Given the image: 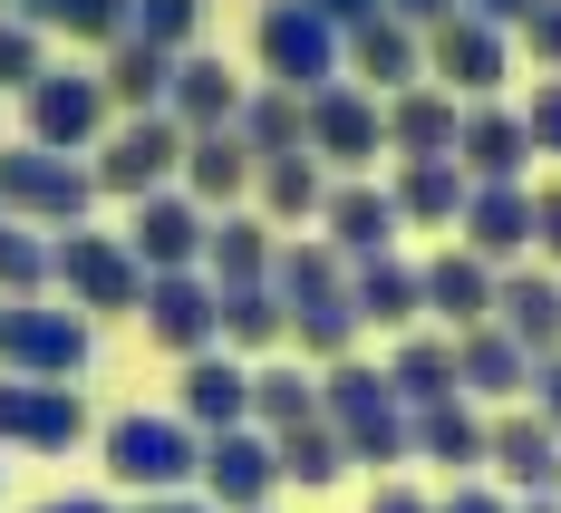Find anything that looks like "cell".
<instances>
[{
	"mask_svg": "<svg viewBox=\"0 0 561 513\" xmlns=\"http://www.w3.org/2000/svg\"><path fill=\"white\" fill-rule=\"evenodd\" d=\"M272 290H280V310H290V340L310 349V358H348V340L368 330L358 300H348V262H339L330 242H280Z\"/></svg>",
	"mask_w": 561,
	"mask_h": 513,
	"instance_id": "6da1fadb",
	"label": "cell"
},
{
	"mask_svg": "<svg viewBox=\"0 0 561 513\" xmlns=\"http://www.w3.org/2000/svg\"><path fill=\"white\" fill-rule=\"evenodd\" d=\"M320 417L339 426L348 465H407L416 456V417L388 388V368H358V358H330L320 368Z\"/></svg>",
	"mask_w": 561,
	"mask_h": 513,
	"instance_id": "7a4b0ae2",
	"label": "cell"
},
{
	"mask_svg": "<svg viewBox=\"0 0 561 513\" xmlns=\"http://www.w3.org/2000/svg\"><path fill=\"white\" fill-rule=\"evenodd\" d=\"M88 204H98V166H78V156H49V146H0V214L10 224H88Z\"/></svg>",
	"mask_w": 561,
	"mask_h": 513,
	"instance_id": "3957f363",
	"label": "cell"
},
{
	"mask_svg": "<svg viewBox=\"0 0 561 513\" xmlns=\"http://www.w3.org/2000/svg\"><path fill=\"white\" fill-rule=\"evenodd\" d=\"M107 465L126 494H194L204 485V436L184 417H116L107 426Z\"/></svg>",
	"mask_w": 561,
	"mask_h": 513,
	"instance_id": "277c9868",
	"label": "cell"
},
{
	"mask_svg": "<svg viewBox=\"0 0 561 513\" xmlns=\"http://www.w3.org/2000/svg\"><path fill=\"white\" fill-rule=\"evenodd\" d=\"M252 49L272 68V88H290V98H320L339 68H348V39H339L310 0H272V10L252 20Z\"/></svg>",
	"mask_w": 561,
	"mask_h": 513,
	"instance_id": "5b68a950",
	"label": "cell"
},
{
	"mask_svg": "<svg viewBox=\"0 0 561 513\" xmlns=\"http://www.w3.org/2000/svg\"><path fill=\"white\" fill-rule=\"evenodd\" d=\"M426 78H436V88H455L465 107H484V98L513 78V39L494 30V20L455 10V20H436V30H426Z\"/></svg>",
	"mask_w": 561,
	"mask_h": 513,
	"instance_id": "8992f818",
	"label": "cell"
},
{
	"mask_svg": "<svg viewBox=\"0 0 561 513\" xmlns=\"http://www.w3.org/2000/svg\"><path fill=\"white\" fill-rule=\"evenodd\" d=\"M20 98H30V146H49V156H88L107 136V78H88V68H39V88H20Z\"/></svg>",
	"mask_w": 561,
	"mask_h": 513,
	"instance_id": "52a82bcc",
	"label": "cell"
},
{
	"mask_svg": "<svg viewBox=\"0 0 561 513\" xmlns=\"http://www.w3.org/2000/svg\"><path fill=\"white\" fill-rule=\"evenodd\" d=\"M58 282L78 310H146V262L126 252V232H58Z\"/></svg>",
	"mask_w": 561,
	"mask_h": 513,
	"instance_id": "ba28073f",
	"label": "cell"
},
{
	"mask_svg": "<svg viewBox=\"0 0 561 513\" xmlns=\"http://www.w3.org/2000/svg\"><path fill=\"white\" fill-rule=\"evenodd\" d=\"M184 126L174 116H126L107 136V156H98V194H126V204H146V194H165L174 174H184Z\"/></svg>",
	"mask_w": 561,
	"mask_h": 513,
	"instance_id": "9c48e42d",
	"label": "cell"
},
{
	"mask_svg": "<svg viewBox=\"0 0 561 513\" xmlns=\"http://www.w3.org/2000/svg\"><path fill=\"white\" fill-rule=\"evenodd\" d=\"M88 349H98V340H88L78 310H39V300L0 310V368H10V378H78Z\"/></svg>",
	"mask_w": 561,
	"mask_h": 513,
	"instance_id": "30bf717a",
	"label": "cell"
},
{
	"mask_svg": "<svg viewBox=\"0 0 561 513\" xmlns=\"http://www.w3.org/2000/svg\"><path fill=\"white\" fill-rule=\"evenodd\" d=\"M310 156H320V166L368 174L378 156H388V98H368V88L330 78V88L310 98Z\"/></svg>",
	"mask_w": 561,
	"mask_h": 513,
	"instance_id": "8fae6325",
	"label": "cell"
},
{
	"mask_svg": "<svg viewBox=\"0 0 561 513\" xmlns=\"http://www.w3.org/2000/svg\"><path fill=\"white\" fill-rule=\"evenodd\" d=\"M272 494H280V446L262 426L204 436V504L214 513H272Z\"/></svg>",
	"mask_w": 561,
	"mask_h": 513,
	"instance_id": "7c38bea8",
	"label": "cell"
},
{
	"mask_svg": "<svg viewBox=\"0 0 561 513\" xmlns=\"http://www.w3.org/2000/svg\"><path fill=\"white\" fill-rule=\"evenodd\" d=\"M88 436V407L68 378H0V446H39V456H68Z\"/></svg>",
	"mask_w": 561,
	"mask_h": 513,
	"instance_id": "4fadbf2b",
	"label": "cell"
},
{
	"mask_svg": "<svg viewBox=\"0 0 561 513\" xmlns=\"http://www.w3.org/2000/svg\"><path fill=\"white\" fill-rule=\"evenodd\" d=\"M484 465H494V485H504L513 504H533V494H552V485H561V436L533 417V407H494Z\"/></svg>",
	"mask_w": 561,
	"mask_h": 513,
	"instance_id": "5bb4252c",
	"label": "cell"
},
{
	"mask_svg": "<svg viewBox=\"0 0 561 513\" xmlns=\"http://www.w3.org/2000/svg\"><path fill=\"white\" fill-rule=\"evenodd\" d=\"M204 232H214V214H204L184 184H165V194H146V204H136L126 252L146 262V282H156V272H204Z\"/></svg>",
	"mask_w": 561,
	"mask_h": 513,
	"instance_id": "9a60e30c",
	"label": "cell"
},
{
	"mask_svg": "<svg viewBox=\"0 0 561 513\" xmlns=\"http://www.w3.org/2000/svg\"><path fill=\"white\" fill-rule=\"evenodd\" d=\"M146 330H156L174 358L224 349V290L204 282V272H156V282H146Z\"/></svg>",
	"mask_w": 561,
	"mask_h": 513,
	"instance_id": "2e32d148",
	"label": "cell"
},
{
	"mask_svg": "<svg viewBox=\"0 0 561 513\" xmlns=\"http://www.w3.org/2000/svg\"><path fill=\"white\" fill-rule=\"evenodd\" d=\"M174 417H184L194 436H232V426H252V368L224 358V349L184 358V378H174Z\"/></svg>",
	"mask_w": 561,
	"mask_h": 513,
	"instance_id": "e0dca14e",
	"label": "cell"
},
{
	"mask_svg": "<svg viewBox=\"0 0 561 513\" xmlns=\"http://www.w3.org/2000/svg\"><path fill=\"white\" fill-rule=\"evenodd\" d=\"M455 242H465L474 262L513 272V262L533 252V184H474V194H465V224H455Z\"/></svg>",
	"mask_w": 561,
	"mask_h": 513,
	"instance_id": "ac0fdd59",
	"label": "cell"
},
{
	"mask_svg": "<svg viewBox=\"0 0 561 513\" xmlns=\"http://www.w3.org/2000/svg\"><path fill=\"white\" fill-rule=\"evenodd\" d=\"M416 272H426V320H446L455 340L494 320V290H504V272H494V262H474L465 242H446V252H426Z\"/></svg>",
	"mask_w": 561,
	"mask_h": 513,
	"instance_id": "d6986e66",
	"label": "cell"
},
{
	"mask_svg": "<svg viewBox=\"0 0 561 513\" xmlns=\"http://www.w3.org/2000/svg\"><path fill=\"white\" fill-rule=\"evenodd\" d=\"M533 156H542V146H533L523 107H494V98H484V107H465V146H455V166L474 174V184H523Z\"/></svg>",
	"mask_w": 561,
	"mask_h": 513,
	"instance_id": "ffe728a7",
	"label": "cell"
},
{
	"mask_svg": "<svg viewBox=\"0 0 561 513\" xmlns=\"http://www.w3.org/2000/svg\"><path fill=\"white\" fill-rule=\"evenodd\" d=\"M320 224H330V252L339 262H378V252H397V194L388 184H358V174H348V184H330V204H320Z\"/></svg>",
	"mask_w": 561,
	"mask_h": 513,
	"instance_id": "44dd1931",
	"label": "cell"
},
{
	"mask_svg": "<svg viewBox=\"0 0 561 513\" xmlns=\"http://www.w3.org/2000/svg\"><path fill=\"white\" fill-rule=\"evenodd\" d=\"M455 368H465V398H484V407H523L533 398V349L513 340L504 320L465 330V340H455Z\"/></svg>",
	"mask_w": 561,
	"mask_h": 513,
	"instance_id": "7402d4cb",
	"label": "cell"
},
{
	"mask_svg": "<svg viewBox=\"0 0 561 513\" xmlns=\"http://www.w3.org/2000/svg\"><path fill=\"white\" fill-rule=\"evenodd\" d=\"M348 300H358V320L368 330H416L426 320V272L407 262V252H378V262H348Z\"/></svg>",
	"mask_w": 561,
	"mask_h": 513,
	"instance_id": "603a6c76",
	"label": "cell"
},
{
	"mask_svg": "<svg viewBox=\"0 0 561 513\" xmlns=\"http://www.w3.org/2000/svg\"><path fill=\"white\" fill-rule=\"evenodd\" d=\"M397 224H426V232H455L465 224V194H474V174L455 166V156H397Z\"/></svg>",
	"mask_w": 561,
	"mask_h": 513,
	"instance_id": "cb8c5ba5",
	"label": "cell"
},
{
	"mask_svg": "<svg viewBox=\"0 0 561 513\" xmlns=\"http://www.w3.org/2000/svg\"><path fill=\"white\" fill-rule=\"evenodd\" d=\"M465 146V98L455 88H397L388 98V156H455Z\"/></svg>",
	"mask_w": 561,
	"mask_h": 513,
	"instance_id": "d4e9b609",
	"label": "cell"
},
{
	"mask_svg": "<svg viewBox=\"0 0 561 513\" xmlns=\"http://www.w3.org/2000/svg\"><path fill=\"white\" fill-rule=\"evenodd\" d=\"M348 68H358V88L368 98H397V88H416L426 78V30H407V20H368V30H348Z\"/></svg>",
	"mask_w": 561,
	"mask_h": 513,
	"instance_id": "484cf974",
	"label": "cell"
},
{
	"mask_svg": "<svg viewBox=\"0 0 561 513\" xmlns=\"http://www.w3.org/2000/svg\"><path fill=\"white\" fill-rule=\"evenodd\" d=\"M280 262L272 224H252V214H214V232H204V282L214 290H262Z\"/></svg>",
	"mask_w": 561,
	"mask_h": 513,
	"instance_id": "4316f807",
	"label": "cell"
},
{
	"mask_svg": "<svg viewBox=\"0 0 561 513\" xmlns=\"http://www.w3.org/2000/svg\"><path fill=\"white\" fill-rule=\"evenodd\" d=\"M242 78H232L224 58H174V98H165V116L184 126V136H214V126H232L242 116Z\"/></svg>",
	"mask_w": 561,
	"mask_h": 513,
	"instance_id": "83f0119b",
	"label": "cell"
},
{
	"mask_svg": "<svg viewBox=\"0 0 561 513\" xmlns=\"http://www.w3.org/2000/svg\"><path fill=\"white\" fill-rule=\"evenodd\" d=\"M252 174H262V156H252L232 126H214V136H194V146H184V194H194L204 214L242 204V194H252Z\"/></svg>",
	"mask_w": 561,
	"mask_h": 513,
	"instance_id": "f1b7e54d",
	"label": "cell"
},
{
	"mask_svg": "<svg viewBox=\"0 0 561 513\" xmlns=\"http://www.w3.org/2000/svg\"><path fill=\"white\" fill-rule=\"evenodd\" d=\"M107 107H126V116H165V98H174V49H156V39H116L107 49Z\"/></svg>",
	"mask_w": 561,
	"mask_h": 513,
	"instance_id": "f546056e",
	"label": "cell"
},
{
	"mask_svg": "<svg viewBox=\"0 0 561 513\" xmlns=\"http://www.w3.org/2000/svg\"><path fill=\"white\" fill-rule=\"evenodd\" d=\"M388 388L407 398V417H416V407H446V398H465L455 340H426V330H407V340L388 349Z\"/></svg>",
	"mask_w": 561,
	"mask_h": 513,
	"instance_id": "4dcf8cb0",
	"label": "cell"
},
{
	"mask_svg": "<svg viewBox=\"0 0 561 513\" xmlns=\"http://www.w3.org/2000/svg\"><path fill=\"white\" fill-rule=\"evenodd\" d=\"M494 320H504L533 358H552V349H561V282H552V272H504V290H494Z\"/></svg>",
	"mask_w": 561,
	"mask_h": 513,
	"instance_id": "1f68e13d",
	"label": "cell"
},
{
	"mask_svg": "<svg viewBox=\"0 0 561 513\" xmlns=\"http://www.w3.org/2000/svg\"><path fill=\"white\" fill-rule=\"evenodd\" d=\"M484 426H494V417H474V398L416 407V456L446 465V475H484Z\"/></svg>",
	"mask_w": 561,
	"mask_h": 513,
	"instance_id": "d6a6232c",
	"label": "cell"
},
{
	"mask_svg": "<svg viewBox=\"0 0 561 513\" xmlns=\"http://www.w3.org/2000/svg\"><path fill=\"white\" fill-rule=\"evenodd\" d=\"M232 136H242L252 156H310V98H290V88H252L242 116H232Z\"/></svg>",
	"mask_w": 561,
	"mask_h": 513,
	"instance_id": "836d02e7",
	"label": "cell"
},
{
	"mask_svg": "<svg viewBox=\"0 0 561 513\" xmlns=\"http://www.w3.org/2000/svg\"><path fill=\"white\" fill-rule=\"evenodd\" d=\"M252 194L272 204V224H320V204H330V174H320V156H262Z\"/></svg>",
	"mask_w": 561,
	"mask_h": 513,
	"instance_id": "e575fe53",
	"label": "cell"
},
{
	"mask_svg": "<svg viewBox=\"0 0 561 513\" xmlns=\"http://www.w3.org/2000/svg\"><path fill=\"white\" fill-rule=\"evenodd\" d=\"M252 426L262 436H290V426H320V378L310 368H252Z\"/></svg>",
	"mask_w": 561,
	"mask_h": 513,
	"instance_id": "d590c367",
	"label": "cell"
},
{
	"mask_svg": "<svg viewBox=\"0 0 561 513\" xmlns=\"http://www.w3.org/2000/svg\"><path fill=\"white\" fill-rule=\"evenodd\" d=\"M20 20H30V30H68V39L116 49V39L136 30V0H20Z\"/></svg>",
	"mask_w": 561,
	"mask_h": 513,
	"instance_id": "8d00e7d4",
	"label": "cell"
},
{
	"mask_svg": "<svg viewBox=\"0 0 561 513\" xmlns=\"http://www.w3.org/2000/svg\"><path fill=\"white\" fill-rule=\"evenodd\" d=\"M272 446H280V485H310V494H320V485L348 475V446H339L330 417H320V426H290V436H272Z\"/></svg>",
	"mask_w": 561,
	"mask_h": 513,
	"instance_id": "74e56055",
	"label": "cell"
},
{
	"mask_svg": "<svg viewBox=\"0 0 561 513\" xmlns=\"http://www.w3.org/2000/svg\"><path fill=\"white\" fill-rule=\"evenodd\" d=\"M272 340H290V310H280V290H224V349H242V358H262Z\"/></svg>",
	"mask_w": 561,
	"mask_h": 513,
	"instance_id": "f35d334b",
	"label": "cell"
},
{
	"mask_svg": "<svg viewBox=\"0 0 561 513\" xmlns=\"http://www.w3.org/2000/svg\"><path fill=\"white\" fill-rule=\"evenodd\" d=\"M39 282H58V242H39V224H10L0 214V290L39 300Z\"/></svg>",
	"mask_w": 561,
	"mask_h": 513,
	"instance_id": "ab89813d",
	"label": "cell"
},
{
	"mask_svg": "<svg viewBox=\"0 0 561 513\" xmlns=\"http://www.w3.org/2000/svg\"><path fill=\"white\" fill-rule=\"evenodd\" d=\"M204 30V0H136V39H156V49H184Z\"/></svg>",
	"mask_w": 561,
	"mask_h": 513,
	"instance_id": "60d3db41",
	"label": "cell"
},
{
	"mask_svg": "<svg viewBox=\"0 0 561 513\" xmlns=\"http://www.w3.org/2000/svg\"><path fill=\"white\" fill-rule=\"evenodd\" d=\"M39 68H49L39 58V30L30 20H0V88H39Z\"/></svg>",
	"mask_w": 561,
	"mask_h": 513,
	"instance_id": "b9f144b4",
	"label": "cell"
},
{
	"mask_svg": "<svg viewBox=\"0 0 561 513\" xmlns=\"http://www.w3.org/2000/svg\"><path fill=\"white\" fill-rule=\"evenodd\" d=\"M513 39H523V58H533V68H552V78H561V0H533Z\"/></svg>",
	"mask_w": 561,
	"mask_h": 513,
	"instance_id": "7bdbcfd3",
	"label": "cell"
},
{
	"mask_svg": "<svg viewBox=\"0 0 561 513\" xmlns=\"http://www.w3.org/2000/svg\"><path fill=\"white\" fill-rule=\"evenodd\" d=\"M436 513H523V504H513L494 475H455V494H436Z\"/></svg>",
	"mask_w": 561,
	"mask_h": 513,
	"instance_id": "ee69618b",
	"label": "cell"
},
{
	"mask_svg": "<svg viewBox=\"0 0 561 513\" xmlns=\"http://www.w3.org/2000/svg\"><path fill=\"white\" fill-rule=\"evenodd\" d=\"M523 126H533V146H542V156H561V78H542V88L523 98Z\"/></svg>",
	"mask_w": 561,
	"mask_h": 513,
	"instance_id": "f6af8a7d",
	"label": "cell"
},
{
	"mask_svg": "<svg viewBox=\"0 0 561 513\" xmlns=\"http://www.w3.org/2000/svg\"><path fill=\"white\" fill-rule=\"evenodd\" d=\"M533 252L542 272H561V184H533Z\"/></svg>",
	"mask_w": 561,
	"mask_h": 513,
	"instance_id": "bcb514c9",
	"label": "cell"
},
{
	"mask_svg": "<svg viewBox=\"0 0 561 513\" xmlns=\"http://www.w3.org/2000/svg\"><path fill=\"white\" fill-rule=\"evenodd\" d=\"M523 407H533V417L561 436V349H552V358H533V398H523Z\"/></svg>",
	"mask_w": 561,
	"mask_h": 513,
	"instance_id": "7dc6e473",
	"label": "cell"
},
{
	"mask_svg": "<svg viewBox=\"0 0 561 513\" xmlns=\"http://www.w3.org/2000/svg\"><path fill=\"white\" fill-rule=\"evenodd\" d=\"M368 513H436V494H416V485H407V475H388V485H378V494H368Z\"/></svg>",
	"mask_w": 561,
	"mask_h": 513,
	"instance_id": "c3c4849f",
	"label": "cell"
},
{
	"mask_svg": "<svg viewBox=\"0 0 561 513\" xmlns=\"http://www.w3.org/2000/svg\"><path fill=\"white\" fill-rule=\"evenodd\" d=\"M310 10H320V20H330L339 39H348V30H368V20H378L388 0H310Z\"/></svg>",
	"mask_w": 561,
	"mask_h": 513,
	"instance_id": "681fc988",
	"label": "cell"
},
{
	"mask_svg": "<svg viewBox=\"0 0 561 513\" xmlns=\"http://www.w3.org/2000/svg\"><path fill=\"white\" fill-rule=\"evenodd\" d=\"M455 10H465V0H388V20H407V30H436Z\"/></svg>",
	"mask_w": 561,
	"mask_h": 513,
	"instance_id": "f907efd6",
	"label": "cell"
},
{
	"mask_svg": "<svg viewBox=\"0 0 561 513\" xmlns=\"http://www.w3.org/2000/svg\"><path fill=\"white\" fill-rule=\"evenodd\" d=\"M465 10H474V20H494V30H523V10H533V0H465Z\"/></svg>",
	"mask_w": 561,
	"mask_h": 513,
	"instance_id": "816d5d0a",
	"label": "cell"
},
{
	"mask_svg": "<svg viewBox=\"0 0 561 513\" xmlns=\"http://www.w3.org/2000/svg\"><path fill=\"white\" fill-rule=\"evenodd\" d=\"M136 513H214V504H204V494H146Z\"/></svg>",
	"mask_w": 561,
	"mask_h": 513,
	"instance_id": "f5cc1de1",
	"label": "cell"
},
{
	"mask_svg": "<svg viewBox=\"0 0 561 513\" xmlns=\"http://www.w3.org/2000/svg\"><path fill=\"white\" fill-rule=\"evenodd\" d=\"M30 513H107L98 494H58V504H30Z\"/></svg>",
	"mask_w": 561,
	"mask_h": 513,
	"instance_id": "db71d44e",
	"label": "cell"
},
{
	"mask_svg": "<svg viewBox=\"0 0 561 513\" xmlns=\"http://www.w3.org/2000/svg\"><path fill=\"white\" fill-rule=\"evenodd\" d=\"M523 513H561V494H533V504H523Z\"/></svg>",
	"mask_w": 561,
	"mask_h": 513,
	"instance_id": "11a10c76",
	"label": "cell"
},
{
	"mask_svg": "<svg viewBox=\"0 0 561 513\" xmlns=\"http://www.w3.org/2000/svg\"><path fill=\"white\" fill-rule=\"evenodd\" d=\"M552 494H561V485H552Z\"/></svg>",
	"mask_w": 561,
	"mask_h": 513,
	"instance_id": "9f6ffc18",
	"label": "cell"
}]
</instances>
